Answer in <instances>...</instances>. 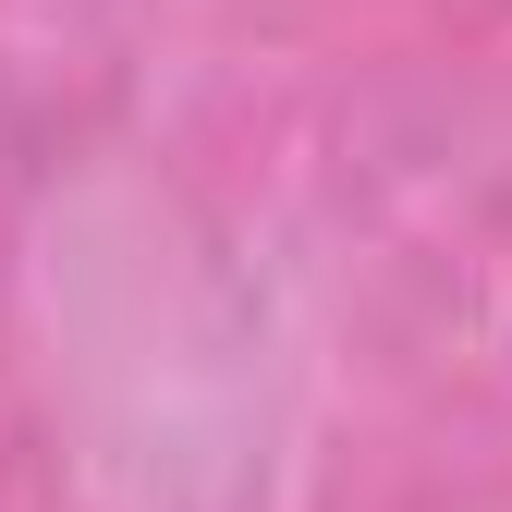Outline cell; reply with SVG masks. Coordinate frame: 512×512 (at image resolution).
Returning <instances> with one entry per match:
<instances>
[]
</instances>
